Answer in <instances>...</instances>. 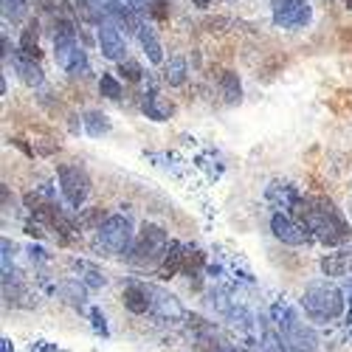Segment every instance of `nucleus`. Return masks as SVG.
Wrapping results in <instances>:
<instances>
[{
    "label": "nucleus",
    "instance_id": "obj_1",
    "mask_svg": "<svg viewBox=\"0 0 352 352\" xmlns=\"http://www.w3.org/2000/svg\"><path fill=\"white\" fill-rule=\"evenodd\" d=\"M290 212L324 245H344L349 240V234H352L346 220L336 209V203L327 200V197H299L290 206Z\"/></svg>",
    "mask_w": 352,
    "mask_h": 352
},
{
    "label": "nucleus",
    "instance_id": "obj_2",
    "mask_svg": "<svg viewBox=\"0 0 352 352\" xmlns=\"http://www.w3.org/2000/svg\"><path fill=\"white\" fill-rule=\"evenodd\" d=\"M271 318H274V330L287 352H318V336L307 321H302L296 307H290L287 302H276L271 307Z\"/></svg>",
    "mask_w": 352,
    "mask_h": 352
},
{
    "label": "nucleus",
    "instance_id": "obj_3",
    "mask_svg": "<svg viewBox=\"0 0 352 352\" xmlns=\"http://www.w3.org/2000/svg\"><path fill=\"white\" fill-rule=\"evenodd\" d=\"M54 56L56 65L71 76H85L87 74V56L76 43V28L68 17H56L54 23Z\"/></svg>",
    "mask_w": 352,
    "mask_h": 352
},
{
    "label": "nucleus",
    "instance_id": "obj_4",
    "mask_svg": "<svg viewBox=\"0 0 352 352\" xmlns=\"http://www.w3.org/2000/svg\"><path fill=\"white\" fill-rule=\"evenodd\" d=\"M302 307L313 321H333L344 313V296L336 285L310 282L302 293Z\"/></svg>",
    "mask_w": 352,
    "mask_h": 352
},
{
    "label": "nucleus",
    "instance_id": "obj_5",
    "mask_svg": "<svg viewBox=\"0 0 352 352\" xmlns=\"http://www.w3.org/2000/svg\"><path fill=\"white\" fill-rule=\"evenodd\" d=\"M169 237L161 226L144 223V228L138 231V240L130 251V262L133 265H155V262H164L166 251H169Z\"/></svg>",
    "mask_w": 352,
    "mask_h": 352
},
{
    "label": "nucleus",
    "instance_id": "obj_6",
    "mask_svg": "<svg viewBox=\"0 0 352 352\" xmlns=\"http://www.w3.org/2000/svg\"><path fill=\"white\" fill-rule=\"evenodd\" d=\"M96 245L110 256H124L133 251V228L130 220L122 214H110L104 226L96 231Z\"/></svg>",
    "mask_w": 352,
    "mask_h": 352
},
{
    "label": "nucleus",
    "instance_id": "obj_7",
    "mask_svg": "<svg viewBox=\"0 0 352 352\" xmlns=\"http://www.w3.org/2000/svg\"><path fill=\"white\" fill-rule=\"evenodd\" d=\"M56 178H60V189H63L65 200L79 209L87 200V195H91V181H87L85 169L76 164H60L56 166Z\"/></svg>",
    "mask_w": 352,
    "mask_h": 352
},
{
    "label": "nucleus",
    "instance_id": "obj_8",
    "mask_svg": "<svg viewBox=\"0 0 352 352\" xmlns=\"http://www.w3.org/2000/svg\"><path fill=\"white\" fill-rule=\"evenodd\" d=\"M313 17L307 0H274V23L282 28H305Z\"/></svg>",
    "mask_w": 352,
    "mask_h": 352
},
{
    "label": "nucleus",
    "instance_id": "obj_9",
    "mask_svg": "<svg viewBox=\"0 0 352 352\" xmlns=\"http://www.w3.org/2000/svg\"><path fill=\"white\" fill-rule=\"evenodd\" d=\"M271 231H274L276 240H282V243H287V245H307L310 237H313V234H310L299 220H293V217H287V214H279V212L271 217Z\"/></svg>",
    "mask_w": 352,
    "mask_h": 352
},
{
    "label": "nucleus",
    "instance_id": "obj_10",
    "mask_svg": "<svg viewBox=\"0 0 352 352\" xmlns=\"http://www.w3.org/2000/svg\"><path fill=\"white\" fill-rule=\"evenodd\" d=\"M96 40H99V48H102V54L107 56V60H113V63H124V54H127V43H124V37H122V32L116 28L110 20H104L102 25H99V34H96Z\"/></svg>",
    "mask_w": 352,
    "mask_h": 352
},
{
    "label": "nucleus",
    "instance_id": "obj_11",
    "mask_svg": "<svg viewBox=\"0 0 352 352\" xmlns=\"http://www.w3.org/2000/svg\"><path fill=\"white\" fill-rule=\"evenodd\" d=\"M146 293H150V302H153V313L158 316V318H169V321H175V318H181L184 316V307L178 305V299L175 296H169L166 290H161V287H153V285H146Z\"/></svg>",
    "mask_w": 352,
    "mask_h": 352
},
{
    "label": "nucleus",
    "instance_id": "obj_12",
    "mask_svg": "<svg viewBox=\"0 0 352 352\" xmlns=\"http://www.w3.org/2000/svg\"><path fill=\"white\" fill-rule=\"evenodd\" d=\"M186 268V251H184V245L181 243H169V251H166V256H164V262L158 265V276L161 279H172V276H178L181 271Z\"/></svg>",
    "mask_w": 352,
    "mask_h": 352
},
{
    "label": "nucleus",
    "instance_id": "obj_13",
    "mask_svg": "<svg viewBox=\"0 0 352 352\" xmlns=\"http://www.w3.org/2000/svg\"><path fill=\"white\" fill-rule=\"evenodd\" d=\"M122 302L130 313L144 316V313H153V302H150V293H146L144 285H127L122 293Z\"/></svg>",
    "mask_w": 352,
    "mask_h": 352
},
{
    "label": "nucleus",
    "instance_id": "obj_14",
    "mask_svg": "<svg viewBox=\"0 0 352 352\" xmlns=\"http://www.w3.org/2000/svg\"><path fill=\"white\" fill-rule=\"evenodd\" d=\"M144 110H146V116L150 119H155V122H166L169 116L175 113V104L166 99V96H161L158 91H150L144 96Z\"/></svg>",
    "mask_w": 352,
    "mask_h": 352
},
{
    "label": "nucleus",
    "instance_id": "obj_15",
    "mask_svg": "<svg viewBox=\"0 0 352 352\" xmlns=\"http://www.w3.org/2000/svg\"><path fill=\"white\" fill-rule=\"evenodd\" d=\"M71 268L79 274V282L87 285L91 290H99L104 285V274L94 265V262H87V259H71Z\"/></svg>",
    "mask_w": 352,
    "mask_h": 352
},
{
    "label": "nucleus",
    "instance_id": "obj_16",
    "mask_svg": "<svg viewBox=\"0 0 352 352\" xmlns=\"http://www.w3.org/2000/svg\"><path fill=\"white\" fill-rule=\"evenodd\" d=\"M20 54L25 56V60H40V56H43L40 43H37V20L23 28V34H20Z\"/></svg>",
    "mask_w": 352,
    "mask_h": 352
},
{
    "label": "nucleus",
    "instance_id": "obj_17",
    "mask_svg": "<svg viewBox=\"0 0 352 352\" xmlns=\"http://www.w3.org/2000/svg\"><path fill=\"white\" fill-rule=\"evenodd\" d=\"M138 43L144 45V51H146V56L158 65V63H164V48H161V43H158V37L153 34V28H146V25H138Z\"/></svg>",
    "mask_w": 352,
    "mask_h": 352
},
{
    "label": "nucleus",
    "instance_id": "obj_18",
    "mask_svg": "<svg viewBox=\"0 0 352 352\" xmlns=\"http://www.w3.org/2000/svg\"><path fill=\"white\" fill-rule=\"evenodd\" d=\"M14 68H17L20 79L25 85H32V87H40L43 79H45L43 71H40V65H34V60H25V56H14Z\"/></svg>",
    "mask_w": 352,
    "mask_h": 352
},
{
    "label": "nucleus",
    "instance_id": "obj_19",
    "mask_svg": "<svg viewBox=\"0 0 352 352\" xmlns=\"http://www.w3.org/2000/svg\"><path fill=\"white\" fill-rule=\"evenodd\" d=\"M217 82H220V91H223L226 102L234 104V102L243 99V87H240V79H237V74H234V71H220Z\"/></svg>",
    "mask_w": 352,
    "mask_h": 352
},
{
    "label": "nucleus",
    "instance_id": "obj_20",
    "mask_svg": "<svg viewBox=\"0 0 352 352\" xmlns=\"http://www.w3.org/2000/svg\"><path fill=\"white\" fill-rule=\"evenodd\" d=\"M164 82L172 87H181L186 82V60L184 56H172V60L164 65Z\"/></svg>",
    "mask_w": 352,
    "mask_h": 352
},
{
    "label": "nucleus",
    "instance_id": "obj_21",
    "mask_svg": "<svg viewBox=\"0 0 352 352\" xmlns=\"http://www.w3.org/2000/svg\"><path fill=\"white\" fill-rule=\"evenodd\" d=\"M85 130L91 133L94 138H99V135H107L110 133V119L104 113H99V110H91L85 116Z\"/></svg>",
    "mask_w": 352,
    "mask_h": 352
},
{
    "label": "nucleus",
    "instance_id": "obj_22",
    "mask_svg": "<svg viewBox=\"0 0 352 352\" xmlns=\"http://www.w3.org/2000/svg\"><path fill=\"white\" fill-rule=\"evenodd\" d=\"M349 265H352V259L346 254H330V256H324V262H321V271L327 276H341Z\"/></svg>",
    "mask_w": 352,
    "mask_h": 352
},
{
    "label": "nucleus",
    "instance_id": "obj_23",
    "mask_svg": "<svg viewBox=\"0 0 352 352\" xmlns=\"http://www.w3.org/2000/svg\"><path fill=\"white\" fill-rule=\"evenodd\" d=\"M99 94L104 96V99H122V94H124V87H122V82L116 79L113 74H102V79H99Z\"/></svg>",
    "mask_w": 352,
    "mask_h": 352
},
{
    "label": "nucleus",
    "instance_id": "obj_24",
    "mask_svg": "<svg viewBox=\"0 0 352 352\" xmlns=\"http://www.w3.org/2000/svg\"><path fill=\"white\" fill-rule=\"evenodd\" d=\"M28 12V0H3V14L12 23H20Z\"/></svg>",
    "mask_w": 352,
    "mask_h": 352
},
{
    "label": "nucleus",
    "instance_id": "obj_25",
    "mask_svg": "<svg viewBox=\"0 0 352 352\" xmlns=\"http://www.w3.org/2000/svg\"><path fill=\"white\" fill-rule=\"evenodd\" d=\"M119 74L127 79V82H138L141 76H144V71H141V65L138 63H130V60H124L122 65H119Z\"/></svg>",
    "mask_w": 352,
    "mask_h": 352
},
{
    "label": "nucleus",
    "instance_id": "obj_26",
    "mask_svg": "<svg viewBox=\"0 0 352 352\" xmlns=\"http://www.w3.org/2000/svg\"><path fill=\"white\" fill-rule=\"evenodd\" d=\"M150 12L158 23H166L169 20V6H166V0H150Z\"/></svg>",
    "mask_w": 352,
    "mask_h": 352
},
{
    "label": "nucleus",
    "instance_id": "obj_27",
    "mask_svg": "<svg viewBox=\"0 0 352 352\" xmlns=\"http://www.w3.org/2000/svg\"><path fill=\"white\" fill-rule=\"evenodd\" d=\"M0 248H3V285H9V279H12V245H9V240L0 243Z\"/></svg>",
    "mask_w": 352,
    "mask_h": 352
},
{
    "label": "nucleus",
    "instance_id": "obj_28",
    "mask_svg": "<svg viewBox=\"0 0 352 352\" xmlns=\"http://www.w3.org/2000/svg\"><path fill=\"white\" fill-rule=\"evenodd\" d=\"M262 352H287V349H285V344L279 341V336L265 333V338H262Z\"/></svg>",
    "mask_w": 352,
    "mask_h": 352
},
{
    "label": "nucleus",
    "instance_id": "obj_29",
    "mask_svg": "<svg viewBox=\"0 0 352 352\" xmlns=\"http://www.w3.org/2000/svg\"><path fill=\"white\" fill-rule=\"evenodd\" d=\"M91 318H94V327H96V330H99L102 336H107V324H104V316H102V313H99L96 307L91 310Z\"/></svg>",
    "mask_w": 352,
    "mask_h": 352
},
{
    "label": "nucleus",
    "instance_id": "obj_30",
    "mask_svg": "<svg viewBox=\"0 0 352 352\" xmlns=\"http://www.w3.org/2000/svg\"><path fill=\"white\" fill-rule=\"evenodd\" d=\"M220 25H228V20H226V17H212V20H206V28H209V32H223Z\"/></svg>",
    "mask_w": 352,
    "mask_h": 352
},
{
    "label": "nucleus",
    "instance_id": "obj_31",
    "mask_svg": "<svg viewBox=\"0 0 352 352\" xmlns=\"http://www.w3.org/2000/svg\"><path fill=\"white\" fill-rule=\"evenodd\" d=\"M12 144H14V146H20V150H23L25 155H34V146H28L23 138H12Z\"/></svg>",
    "mask_w": 352,
    "mask_h": 352
},
{
    "label": "nucleus",
    "instance_id": "obj_32",
    "mask_svg": "<svg viewBox=\"0 0 352 352\" xmlns=\"http://www.w3.org/2000/svg\"><path fill=\"white\" fill-rule=\"evenodd\" d=\"M127 3H130L133 9H144V6H150V0H127Z\"/></svg>",
    "mask_w": 352,
    "mask_h": 352
},
{
    "label": "nucleus",
    "instance_id": "obj_33",
    "mask_svg": "<svg viewBox=\"0 0 352 352\" xmlns=\"http://www.w3.org/2000/svg\"><path fill=\"white\" fill-rule=\"evenodd\" d=\"M0 344H3V352H14V349H12V341H9V338H3Z\"/></svg>",
    "mask_w": 352,
    "mask_h": 352
},
{
    "label": "nucleus",
    "instance_id": "obj_34",
    "mask_svg": "<svg viewBox=\"0 0 352 352\" xmlns=\"http://www.w3.org/2000/svg\"><path fill=\"white\" fill-rule=\"evenodd\" d=\"M195 3H197V6H209V3H212V0H195Z\"/></svg>",
    "mask_w": 352,
    "mask_h": 352
},
{
    "label": "nucleus",
    "instance_id": "obj_35",
    "mask_svg": "<svg viewBox=\"0 0 352 352\" xmlns=\"http://www.w3.org/2000/svg\"><path fill=\"white\" fill-rule=\"evenodd\" d=\"M346 318H349V324H352V299H349V313H346Z\"/></svg>",
    "mask_w": 352,
    "mask_h": 352
},
{
    "label": "nucleus",
    "instance_id": "obj_36",
    "mask_svg": "<svg viewBox=\"0 0 352 352\" xmlns=\"http://www.w3.org/2000/svg\"><path fill=\"white\" fill-rule=\"evenodd\" d=\"M344 3H346V9H349V12H352V0H344Z\"/></svg>",
    "mask_w": 352,
    "mask_h": 352
},
{
    "label": "nucleus",
    "instance_id": "obj_37",
    "mask_svg": "<svg viewBox=\"0 0 352 352\" xmlns=\"http://www.w3.org/2000/svg\"><path fill=\"white\" fill-rule=\"evenodd\" d=\"M43 3H54V0H43Z\"/></svg>",
    "mask_w": 352,
    "mask_h": 352
},
{
    "label": "nucleus",
    "instance_id": "obj_38",
    "mask_svg": "<svg viewBox=\"0 0 352 352\" xmlns=\"http://www.w3.org/2000/svg\"><path fill=\"white\" fill-rule=\"evenodd\" d=\"M349 271H352V265H349Z\"/></svg>",
    "mask_w": 352,
    "mask_h": 352
}]
</instances>
